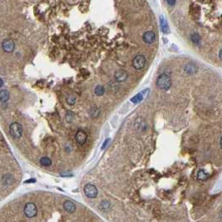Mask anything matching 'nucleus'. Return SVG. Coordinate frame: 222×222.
I'll list each match as a JSON object with an SVG mask.
<instances>
[{"mask_svg":"<svg viewBox=\"0 0 222 222\" xmlns=\"http://www.w3.org/2000/svg\"><path fill=\"white\" fill-rule=\"evenodd\" d=\"M156 85L163 90H167L170 89L171 85V80L170 77L166 73H161L160 76L157 78Z\"/></svg>","mask_w":222,"mask_h":222,"instance_id":"obj_1","label":"nucleus"},{"mask_svg":"<svg viewBox=\"0 0 222 222\" xmlns=\"http://www.w3.org/2000/svg\"><path fill=\"white\" fill-rule=\"evenodd\" d=\"M9 133L14 139H18L20 138L23 135V127L19 123L14 122L12 123L9 126Z\"/></svg>","mask_w":222,"mask_h":222,"instance_id":"obj_2","label":"nucleus"},{"mask_svg":"<svg viewBox=\"0 0 222 222\" xmlns=\"http://www.w3.org/2000/svg\"><path fill=\"white\" fill-rule=\"evenodd\" d=\"M24 211L25 215L27 217H28V218H33V217H34L37 215L38 209H37V206H36L34 203L29 202V203H27L25 205Z\"/></svg>","mask_w":222,"mask_h":222,"instance_id":"obj_3","label":"nucleus"},{"mask_svg":"<svg viewBox=\"0 0 222 222\" xmlns=\"http://www.w3.org/2000/svg\"><path fill=\"white\" fill-rule=\"evenodd\" d=\"M83 191L87 197L89 198H95L98 195L97 188L92 184H85V186L83 188Z\"/></svg>","mask_w":222,"mask_h":222,"instance_id":"obj_4","label":"nucleus"},{"mask_svg":"<svg viewBox=\"0 0 222 222\" xmlns=\"http://www.w3.org/2000/svg\"><path fill=\"white\" fill-rule=\"evenodd\" d=\"M145 64V58L141 54L135 56L133 59V67L137 70H141Z\"/></svg>","mask_w":222,"mask_h":222,"instance_id":"obj_5","label":"nucleus"},{"mask_svg":"<svg viewBox=\"0 0 222 222\" xmlns=\"http://www.w3.org/2000/svg\"><path fill=\"white\" fill-rule=\"evenodd\" d=\"M2 47H3L4 52L11 53L13 52L15 49V44L11 39H4L2 43Z\"/></svg>","mask_w":222,"mask_h":222,"instance_id":"obj_6","label":"nucleus"},{"mask_svg":"<svg viewBox=\"0 0 222 222\" xmlns=\"http://www.w3.org/2000/svg\"><path fill=\"white\" fill-rule=\"evenodd\" d=\"M87 138H88V135L83 130H79V131L76 133V135H75V140L78 145H83L85 144L87 140Z\"/></svg>","mask_w":222,"mask_h":222,"instance_id":"obj_7","label":"nucleus"},{"mask_svg":"<svg viewBox=\"0 0 222 222\" xmlns=\"http://www.w3.org/2000/svg\"><path fill=\"white\" fill-rule=\"evenodd\" d=\"M155 38H156V35H155V34L152 31L146 32V33H145L144 35H143V39H144V41L145 42L146 44H149L154 43L155 40Z\"/></svg>","mask_w":222,"mask_h":222,"instance_id":"obj_8","label":"nucleus"},{"mask_svg":"<svg viewBox=\"0 0 222 222\" xmlns=\"http://www.w3.org/2000/svg\"><path fill=\"white\" fill-rule=\"evenodd\" d=\"M115 77L118 82H124L128 79V73L125 70H119L115 73Z\"/></svg>","mask_w":222,"mask_h":222,"instance_id":"obj_9","label":"nucleus"},{"mask_svg":"<svg viewBox=\"0 0 222 222\" xmlns=\"http://www.w3.org/2000/svg\"><path fill=\"white\" fill-rule=\"evenodd\" d=\"M63 206H64V209L66 211L68 212V213H70V214L73 213V212L75 211V210H76V206L74 205V203L70 201H64Z\"/></svg>","mask_w":222,"mask_h":222,"instance_id":"obj_10","label":"nucleus"},{"mask_svg":"<svg viewBox=\"0 0 222 222\" xmlns=\"http://www.w3.org/2000/svg\"><path fill=\"white\" fill-rule=\"evenodd\" d=\"M135 128L139 130H145L147 128L145 121L141 118L137 119V120L135 121Z\"/></svg>","mask_w":222,"mask_h":222,"instance_id":"obj_11","label":"nucleus"},{"mask_svg":"<svg viewBox=\"0 0 222 222\" xmlns=\"http://www.w3.org/2000/svg\"><path fill=\"white\" fill-rule=\"evenodd\" d=\"M13 181H14V178L12 176V175H5L2 178V184L7 186L12 184Z\"/></svg>","mask_w":222,"mask_h":222,"instance_id":"obj_12","label":"nucleus"},{"mask_svg":"<svg viewBox=\"0 0 222 222\" xmlns=\"http://www.w3.org/2000/svg\"><path fill=\"white\" fill-rule=\"evenodd\" d=\"M9 99V93L6 90H0V100L2 103L7 102Z\"/></svg>","mask_w":222,"mask_h":222,"instance_id":"obj_13","label":"nucleus"},{"mask_svg":"<svg viewBox=\"0 0 222 222\" xmlns=\"http://www.w3.org/2000/svg\"><path fill=\"white\" fill-rule=\"evenodd\" d=\"M197 71V67L194 65V64H187V65L184 66V72L187 73H194Z\"/></svg>","mask_w":222,"mask_h":222,"instance_id":"obj_14","label":"nucleus"},{"mask_svg":"<svg viewBox=\"0 0 222 222\" xmlns=\"http://www.w3.org/2000/svg\"><path fill=\"white\" fill-rule=\"evenodd\" d=\"M209 178V175L205 173L204 170H200L197 173V180L199 181H206Z\"/></svg>","mask_w":222,"mask_h":222,"instance_id":"obj_15","label":"nucleus"},{"mask_svg":"<svg viewBox=\"0 0 222 222\" xmlns=\"http://www.w3.org/2000/svg\"><path fill=\"white\" fill-rule=\"evenodd\" d=\"M160 25H161V30L164 34H168L169 32L168 24H167L166 21L164 19L163 16H160Z\"/></svg>","mask_w":222,"mask_h":222,"instance_id":"obj_16","label":"nucleus"},{"mask_svg":"<svg viewBox=\"0 0 222 222\" xmlns=\"http://www.w3.org/2000/svg\"><path fill=\"white\" fill-rule=\"evenodd\" d=\"M39 162L43 166H45V167H48V166H50L51 165V164H52V161L51 160L48 158V157H42L40 160H39Z\"/></svg>","mask_w":222,"mask_h":222,"instance_id":"obj_17","label":"nucleus"},{"mask_svg":"<svg viewBox=\"0 0 222 222\" xmlns=\"http://www.w3.org/2000/svg\"><path fill=\"white\" fill-rule=\"evenodd\" d=\"M66 102H67V104H70V105H73L76 102V98L73 94H69L66 97Z\"/></svg>","mask_w":222,"mask_h":222,"instance_id":"obj_18","label":"nucleus"},{"mask_svg":"<svg viewBox=\"0 0 222 222\" xmlns=\"http://www.w3.org/2000/svg\"><path fill=\"white\" fill-rule=\"evenodd\" d=\"M191 41L193 42L194 44H199L200 42H201V37H200V35L198 34L197 33H194L193 34H191Z\"/></svg>","mask_w":222,"mask_h":222,"instance_id":"obj_19","label":"nucleus"},{"mask_svg":"<svg viewBox=\"0 0 222 222\" xmlns=\"http://www.w3.org/2000/svg\"><path fill=\"white\" fill-rule=\"evenodd\" d=\"M142 100H143V92L142 93H139V94H136L135 96H134V97L131 99V101L134 103V104H137V103L140 102Z\"/></svg>","mask_w":222,"mask_h":222,"instance_id":"obj_20","label":"nucleus"},{"mask_svg":"<svg viewBox=\"0 0 222 222\" xmlns=\"http://www.w3.org/2000/svg\"><path fill=\"white\" fill-rule=\"evenodd\" d=\"M94 93H95V94L98 95V96L103 95L104 93V88L103 86H101V85H98V86L95 88V90H94Z\"/></svg>","mask_w":222,"mask_h":222,"instance_id":"obj_21","label":"nucleus"},{"mask_svg":"<svg viewBox=\"0 0 222 222\" xmlns=\"http://www.w3.org/2000/svg\"><path fill=\"white\" fill-rule=\"evenodd\" d=\"M99 115H100V110H99V109H97V108H94V109H92V110H91V112H90L91 117H94V118H95V117H97Z\"/></svg>","mask_w":222,"mask_h":222,"instance_id":"obj_22","label":"nucleus"},{"mask_svg":"<svg viewBox=\"0 0 222 222\" xmlns=\"http://www.w3.org/2000/svg\"><path fill=\"white\" fill-rule=\"evenodd\" d=\"M73 119V114L72 112H68L67 113V115H66V119H67V121L68 122H71L72 121V119Z\"/></svg>","mask_w":222,"mask_h":222,"instance_id":"obj_23","label":"nucleus"},{"mask_svg":"<svg viewBox=\"0 0 222 222\" xmlns=\"http://www.w3.org/2000/svg\"><path fill=\"white\" fill-rule=\"evenodd\" d=\"M100 208L103 210V209H109V203L108 201H102L100 205Z\"/></svg>","mask_w":222,"mask_h":222,"instance_id":"obj_24","label":"nucleus"},{"mask_svg":"<svg viewBox=\"0 0 222 222\" xmlns=\"http://www.w3.org/2000/svg\"><path fill=\"white\" fill-rule=\"evenodd\" d=\"M167 4H169L170 6H174L175 4V2H176V0H166Z\"/></svg>","mask_w":222,"mask_h":222,"instance_id":"obj_25","label":"nucleus"},{"mask_svg":"<svg viewBox=\"0 0 222 222\" xmlns=\"http://www.w3.org/2000/svg\"><path fill=\"white\" fill-rule=\"evenodd\" d=\"M219 57H220V59L222 60V49H220V51L219 53Z\"/></svg>","mask_w":222,"mask_h":222,"instance_id":"obj_26","label":"nucleus"},{"mask_svg":"<svg viewBox=\"0 0 222 222\" xmlns=\"http://www.w3.org/2000/svg\"><path fill=\"white\" fill-rule=\"evenodd\" d=\"M219 216H220V218L222 220V209H221V210H220V213H219Z\"/></svg>","mask_w":222,"mask_h":222,"instance_id":"obj_27","label":"nucleus"},{"mask_svg":"<svg viewBox=\"0 0 222 222\" xmlns=\"http://www.w3.org/2000/svg\"><path fill=\"white\" fill-rule=\"evenodd\" d=\"M0 81H1V87H2L3 86V84H4V82H3V80H2V79L0 80Z\"/></svg>","mask_w":222,"mask_h":222,"instance_id":"obj_28","label":"nucleus"},{"mask_svg":"<svg viewBox=\"0 0 222 222\" xmlns=\"http://www.w3.org/2000/svg\"><path fill=\"white\" fill-rule=\"evenodd\" d=\"M220 147H221V149H222V136H221V138H220Z\"/></svg>","mask_w":222,"mask_h":222,"instance_id":"obj_29","label":"nucleus"}]
</instances>
